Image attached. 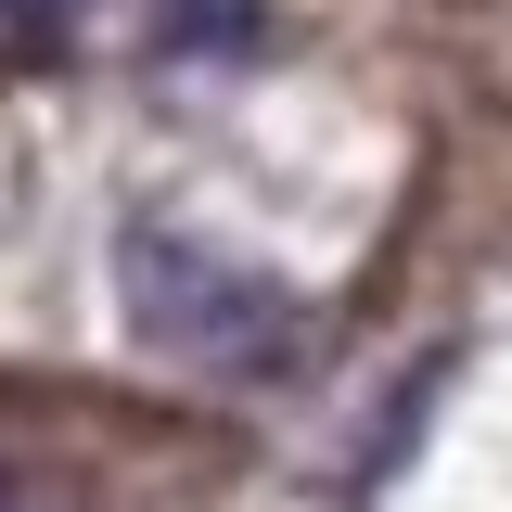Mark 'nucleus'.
Returning <instances> with one entry per match:
<instances>
[{
  "mask_svg": "<svg viewBox=\"0 0 512 512\" xmlns=\"http://www.w3.org/2000/svg\"><path fill=\"white\" fill-rule=\"evenodd\" d=\"M0 512H26V500H13V474H0Z\"/></svg>",
  "mask_w": 512,
  "mask_h": 512,
  "instance_id": "7ed1b4c3",
  "label": "nucleus"
},
{
  "mask_svg": "<svg viewBox=\"0 0 512 512\" xmlns=\"http://www.w3.org/2000/svg\"><path fill=\"white\" fill-rule=\"evenodd\" d=\"M128 320L167 346V359H205V372H282L295 359V295L269 282V269H244V256L192 244V231H167V218H128Z\"/></svg>",
  "mask_w": 512,
  "mask_h": 512,
  "instance_id": "f257e3e1",
  "label": "nucleus"
},
{
  "mask_svg": "<svg viewBox=\"0 0 512 512\" xmlns=\"http://www.w3.org/2000/svg\"><path fill=\"white\" fill-rule=\"evenodd\" d=\"M192 39H218V52H256L269 26H256L244 0H167V52H192Z\"/></svg>",
  "mask_w": 512,
  "mask_h": 512,
  "instance_id": "f03ea898",
  "label": "nucleus"
}]
</instances>
